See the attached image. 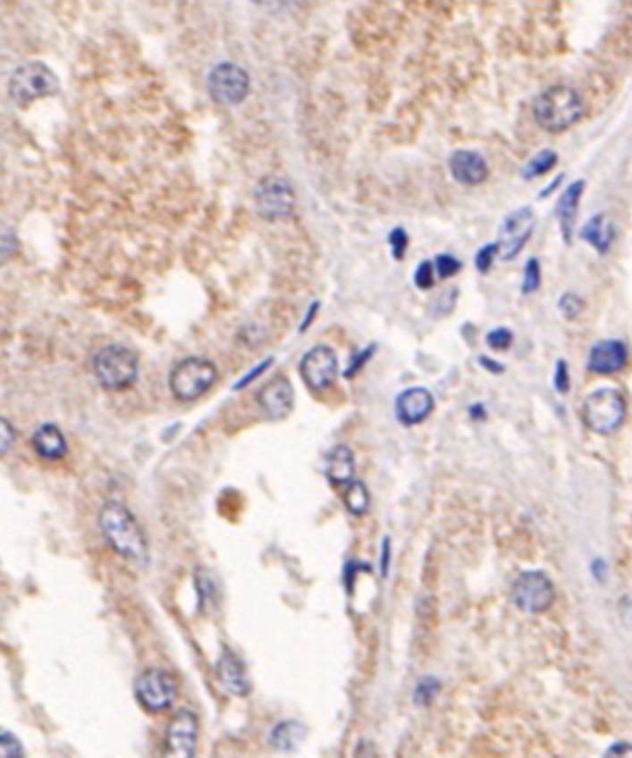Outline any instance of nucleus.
Wrapping results in <instances>:
<instances>
[{"label": "nucleus", "instance_id": "obj_1", "mask_svg": "<svg viewBox=\"0 0 632 758\" xmlns=\"http://www.w3.org/2000/svg\"><path fill=\"white\" fill-rule=\"evenodd\" d=\"M103 536L118 556H122L137 567L147 564V541L135 515L124 504L107 502L98 515Z\"/></svg>", "mask_w": 632, "mask_h": 758}, {"label": "nucleus", "instance_id": "obj_2", "mask_svg": "<svg viewBox=\"0 0 632 758\" xmlns=\"http://www.w3.org/2000/svg\"><path fill=\"white\" fill-rule=\"evenodd\" d=\"M536 124L547 133H564L584 115V101L570 86H549L532 105Z\"/></svg>", "mask_w": 632, "mask_h": 758}, {"label": "nucleus", "instance_id": "obj_3", "mask_svg": "<svg viewBox=\"0 0 632 758\" xmlns=\"http://www.w3.org/2000/svg\"><path fill=\"white\" fill-rule=\"evenodd\" d=\"M92 372L103 389L122 392L135 384L137 375H139V359L129 346L109 344L95 355Z\"/></svg>", "mask_w": 632, "mask_h": 758}, {"label": "nucleus", "instance_id": "obj_4", "mask_svg": "<svg viewBox=\"0 0 632 758\" xmlns=\"http://www.w3.org/2000/svg\"><path fill=\"white\" fill-rule=\"evenodd\" d=\"M626 415H628V404L618 389H596L587 395L581 406V419L586 427L598 436H611L618 432L624 425Z\"/></svg>", "mask_w": 632, "mask_h": 758}, {"label": "nucleus", "instance_id": "obj_5", "mask_svg": "<svg viewBox=\"0 0 632 758\" xmlns=\"http://www.w3.org/2000/svg\"><path fill=\"white\" fill-rule=\"evenodd\" d=\"M218 381V370L210 359L189 357L180 361L169 375V389L182 402H195L206 395Z\"/></svg>", "mask_w": 632, "mask_h": 758}, {"label": "nucleus", "instance_id": "obj_6", "mask_svg": "<svg viewBox=\"0 0 632 758\" xmlns=\"http://www.w3.org/2000/svg\"><path fill=\"white\" fill-rule=\"evenodd\" d=\"M298 197L289 180L280 175H265L255 189L257 214L267 223H282L295 214Z\"/></svg>", "mask_w": 632, "mask_h": 758}, {"label": "nucleus", "instance_id": "obj_7", "mask_svg": "<svg viewBox=\"0 0 632 758\" xmlns=\"http://www.w3.org/2000/svg\"><path fill=\"white\" fill-rule=\"evenodd\" d=\"M58 90L60 81L56 73L43 63L24 64L9 80V97L20 105H29L38 98L54 97Z\"/></svg>", "mask_w": 632, "mask_h": 758}, {"label": "nucleus", "instance_id": "obj_8", "mask_svg": "<svg viewBox=\"0 0 632 758\" xmlns=\"http://www.w3.org/2000/svg\"><path fill=\"white\" fill-rule=\"evenodd\" d=\"M510 596L524 613L541 615L556 601V587L543 570H526L515 579Z\"/></svg>", "mask_w": 632, "mask_h": 758}, {"label": "nucleus", "instance_id": "obj_9", "mask_svg": "<svg viewBox=\"0 0 632 758\" xmlns=\"http://www.w3.org/2000/svg\"><path fill=\"white\" fill-rule=\"evenodd\" d=\"M135 696L147 712H167L178 699V682L172 673L163 669H147L137 678Z\"/></svg>", "mask_w": 632, "mask_h": 758}, {"label": "nucleus", "instance_id": "obj_10", "mask_svg": "<svg viewBox=\"0 0 632 758\" xmlns=\"http://www.w3.org/2000/svg\"><path fill=\"white\" fill-rule=\"evenodd\" d=\"M207 90L221 105H240L250 92V75L240 64L221 63L207 75Z\"/></svg>", "mask_w": 632, "mask_h": 758}, {"label": "nucleus", "instance_id": "obj_11", "mask_svg": "<svg viewBox=\"0 0 632 758\" xmlns=\"http://www.w3.org/2000/svg\"><path fill=\"white\" fill-rule=\"evenodd\" d=\"M535 210L532 207H519V210L510 212L500 224L498 233V257L502 261H513L521 250L526 248L527 240H530L532 231H535Z\"/></svg>", "mask_w": 632, "mask_h": 758}, {"label": "nucleus", "instance_id": "obj_12", "mask_svg": "<svg viewBox=\"0 0 632 758\" xmlns=\"http://www.w3.org/2000/svg\"><path fill=\"white\" fill-rule=\"evenodd\" d=\"M299 375L308 384V389H312V392H327L333 384L335 376H338V355L327 344L312 346L301 357Z\"/></svg>", "mask_w": 632, "mask_h": 758}, {"label": "nucleus", "instance_id": "obj_13", "mask_svg": "<svg viewBox=\"0 0 632 758\" xmlns=\"http://www.w3.org/2000/svg\"><path fill=\"white\" fill-rule=\"evenodd\" d=\"M197 739H199V720L189 710H180L167 724V744L169 754L190 758L197 754Z\"/></svg>", "mask_w": 632, "mask_h": 758}, {"label": "nucleus", "instance_id": "obj_14", "mask_svg": "<svg viewBox=\"0 0 632 758\" xmlns=\"http://www.w3.org/2000/svg\"><path fill=\"white\" fill-rule=\"evenodd\" d=\"M259 406L263 415L272 421L287 419L295 406V389L287 376L272 378L259 392Z\"/></svg>", "mask_w": 632, "mask_h": 758}, {"label": "nucleus", "instance_id": "obj_15", "mask_svg": "<svg viewBox=\"0 0 632 758\" xmlns=\"http://www.w3.org/2000/svg\"><path fill=\"white\" fill-rule=\"evenodd\" d=\"M434 395L426 387H410L395 398V417L406 427L419 425L434 413Z\"/></svg>", "mask_w": 632, "mask_h": 758}, {"label": "nucleus", "instance_id": "obj_16", "mask_svg": "<svg viewBox=\"0 0 632 758\" xmlns=\"http://www.w3.org/2000/svg\"><path fill=\"white\" fill-rule=\"evenodd\" d=\"M626 364H628V346L622 340H603L592 346L587 357V370L601 376L622 372Z\"/></svg>", "mask_w": 632, "mask_h": 758}, {"label": "nucleus", "instance_id": "obj_17", "mask_svg": "<svg viewBox=\"0 0 632 758\" xmlns=\"http://www.w3.org/2000/svg\"><path fill=\"white\" fill-rule=\"evenodd\" d=\"M449 172L455 182L464 186H479L489 178V164L479 152L458 150L449 158Z\"/></svg>", "mask_w": 632, "mask_h": 758}, {"label": "nucleus", "instance_id": "obj_18", "mask_svg": "<svg viewBox=\"0 0 632 758\" xmlns=\"http://www.w3.org/2000/svg\"><path fill=\"white\" fill-rule=\"evenodd\" d=\"M216 678H218V682H221L223 688L229 692V695H233V696L250 695L252 686H250L249 673H246L244 662H241V658L235 656V653L231 650H224L221 653V658H218Z\"/></svg>", "mask_w": 632, "mask_h": 758}, {"label": "nucleus", "instance_id": "obj_19", "mask_svg": "<svg viewBox=\"0 0 632 758\" xmlns=\"http://www.w3.org/2000/svg\"><path fill=\"white\" fill-rule=\"evenodd\" d=\"M32 449H35L41 459L56 461L67 455L69 444L58 425H54V423H46V425L37 427V432L32 434Z\"/></svg>", "mask_w": 632, "mask_h": 758}, {"label": "nucleus", "instance_id": "obj_20", "mask_svg": "<svg viewBox=\"0 0 632 758\" xmlns=\"http://www.w3.org/2000/svg\"><path fill=\"white\" fill-rule=\"evenodd\" d=\"M586 182L584 180H577L562 192L558 203V221H560V231H562V240L566 244L573 241L575 233V223H577V212H579L581 197H584Z\"/></svg>", "mask_w": 632, "mask_h": 758}, {"label": "nucleus", "instance_id": "obj_21", "mask_svg": "<svg viewBox=\"0 0 632 758\" xmlns=\"http://www.w3.org/2000/svg\"><path fill=\"white\" fill-rule=\"evenodd\" d=\"M325 475L332 485H344L355 479V455L346 444H338L327 453Z\"/></svg>", "mask_w": 632, "mask_h": 758}, {"label": "nucleus", "instance_id": "obj_22", "mask_svg": "<svg viewBox=\"0 0 632 758\" xmlns=\"http://www.w3.org/2000/svg\"><path fill=\"white\" fill-rule=\"evenodd\" d=\"M581 238H584L592 248H596L598 252H603L604 255V252H609V248H611L613 238H615L613 223L609 221L604 214L592 216L590 221L586 223V227L581 229Z\"/></svg>", "mask_w": 632, "mask_h": 758}, {"label": "nucleus", "instance_id": "obj_23", "mask_svg": "<svg viewBox=\"0 0 632 758\" xmlns=\"http://www.w3.org/2000/svg\"><path fill=\"white\" fill-rule=\"evenodd\" d=\"M304 733L306 729L301 727L299 722H293V720L280 722L278 727L272 730V737H269V741H272L274 748L282 752H293L301 744V739H304Z\"/></svg>", "mask_w": 632, "mask_h": 758}, {"label": "nucleus", "instance_id": "obj_24", "mask_svg": "<svg viewBox=\"0 0 632 758\" xmlns=\"http://www.w3.org/2000/svg\"><path fill=\"white\" fill-rule=\"evenodd\" d=\"M344 507L349 513H353L355 518H364L370 510V492L361 481L353 479L349 483V490L344 493Z\"/></svg>", "mask_w": 632, "mask_h": 758}, {"label": "nucleus", "instance_id": "obj_25", "mask_svg": "<svg viewBox=\"0 0 632 758\" xmlns=\"http://www.w3.org/2000/svg\"><path fill=\"white\" fill-rule=\"evenodd\" d=\"M556 164H558V154L556 152H553V150H541L538 154H535V156H532L530 161L526 163V167H524V172H521V175H524V180L541 178V175H545V173L552 172V169L556 167Z\"/></svg>", "mask_w": 632, "mask_h": 758}, {"label": "nucleus", "instance_id": "obj_26", "mask_svg": "<svg viewBox=\"0 0 632 758\" xmlns=\"http://www.w3.org/2000/svg\"><path fill=\"white\" fill-rule=\"evenodd\" d=\"M438 692H441V682H438L436 678H423L417 682L415 703L421 707L432 705V701L436 699Z\"/></svg>", "mask_w": 632, "mask_h": 758}, {"label": "nucleus", "instance_id": "obj_27", "mask_svg": "<svg viewBox=\"0 0 632 758\" xmlns=\"http://www.w3.org/2000/svg\"><path fill=\"white\" fill-rule=\"evenodd\" d=\"M541 289V263L538 259H530L524 269V282H521V293L532 295Z\"/></svg>", "mask_w": 632, "mask_h": 758}, {"label": "nucleus", "instance_id": "obj_28", "mask_svg": "<svg viewBox=\"0 0 632 758\" xmlns=\"http://www.w3.org/2000/svg\"><path fill=\"white\" fill-rule=\"evenodd\" d=\"M15 252H18V238H15L13 229L0 221V265L7 263Z\"/></svg>", "mask_w": 632, "mask_h": 758}, {"label": "nucleus", "instance_id": "obj_29", "mask_svg": "<svg viewBox=\"0 0 632 758\" xmlns=\"http://www.w3.org/2000/svg\"><path fill=\"white\" fill-rule=\"evenodd\" d=\"M455 301H458V289H444L441 295H438L436 299H434L432 304V315L434 316H447L453 312Z\"/></svg>", "mask_w": 632, "mask_h": 758}, {"label": "nucleus", "instance_id": "obj_30", "mask_svg": "<svg viewBox=\"0 0 632 758\" xmlns=\"http://www.w3.org/2000/svg\"><path fill=\"white\" fill-rule=\"evenodd\" d=\"M560 312H562L564 318H569V321H573L581 315V310H584V299L579 298V295L575 293H564L562 298L558 301Z\"/></svg>", "mask_w": 632, "mask_h": 758}, {"label": "nucleus", "instance_id": "obj_31", "mask_svg": "<svg viewBox=\"0 0 632 758\" xmlns=\"http://www.w3.org/2000/svg\"><path fill=\"white\" fill-rule=\"evenodd\" d=\"M24 754V748L18 741V737L9 733V730L0 729V758H18Z\"/></svg>", "mask_w": 632, "mask_h": 758}, {"label": "nucleus", "instance_id": "obj_32", "mask_svg": "<svg viewBox=\"0 0 632 758\" xmlns=\"http://www.w3.org/2000/svg\"><path fill=\"white\" fill-rule=\"evenodd\" d=\"M434 269H436V274L442 280H447L451 276H455V274L461 269V261L455 259L453 255H438L436 261H434Z\"/></svg>", "mask_w": 632, "mask_h": 758}, {"label": "nucleus", "instance_id": "obj_33", "mask_svg": "<svg viewBox=\"0 0 632 758\" xmlns=\"http://www.w3.org/2000/svg\"><path fill=\"white\" fill-rule=\"evenodd\" d=\"M389 246H392L393 259L402 261L406 250H409V233H406L402 227L393 229L392 233H389Z\"/></svg>", "mask_w": 632, "mask_h": 758}, {"label": "nucleus", "instance_id": "obj_34", "mask_svg": "<svg viewBox=\"0 0 632 758\" xmlns=\"http://www.w3.org/2000/svg\"><path fill=\"white\" fill-rule=\"evenodd\" d=\"M496 257H498V244H496V241H493V244L483 246V248L479 252H476V257H475L476 269H479L481 274H487L489 269H492L493 261H496Z\"/></svg>", "mask_w": 632, "mask_h": 758}, {"label": "nucleus", "instance_id": "obj_35", "mask_svg": "<svg viewBox=\"0 0 632 758\" xmlns=\"http://www.w3.org/2000/svg\"><path fill=\"white\" fill-rule=\"evenodd\" d=\"M434 274H436V269H434V263L423 261L421 265L415 269V284H417V287H419L421 291L432 289L434 282H436V276H434Z\"/></svg>", "mask_w": 632, "mask_h": 758}, {"label": "nucleus", "instance_id": "obj_36", "mask_svg": "<svg viewBox=\"0 0 632 758\" xmlns=\"http://www.w3.org/2000/svg\"><path fill=\"white\" fill-rule=\"evenodd\" d=\"M487 346L489 349H493V350H507L510 344H513V333L509 332V329H504V327H498V329H492V332L487 333Z\"/></svg>", "mask_w": 632, "mask_h": 758}, {"label": "nucleus", "instance_id": "obj_37", "mask_svg": "<svg viewBox=\"0 0 632 758\" xmlns=\"http://www.w3.org/2000/svg\"><path fill=\"white\" fill-rule=\"evenodd\" d=\"M15 438H18V434H15V427L11 425V423L4 419V417H0V458H3V455H7L11 449H13Z\"/></svg>", "mask_w": 632, "mask_h": 758}, {"label": "nucleus", "instance_id": "obj_38", "mask_svg": "<svg viewBox=\"0 0 632 758\" xmlns=\"http://www.w3.org/2000/svg\"><path fill=\"white\" fill-rule=\"evenodd\" d=\"M197 587H199L201 605L207 601H214V596H216V584H214V579L207 570H199V573H197Z\"/></svg>", "mask_w": 632, "mask_h": 758}, {"label": "nucleus", "instance_id": "obj_39", "mask_svg": "<svg viewBox=\"0 0 632 758\" xmlns=\"http://www.w3.org/2000/svg\"><path fill=\"white\" fill-rule=\"evenodd\" d=\"M553 384H556V389L560 393H569L570 392V376H569V364H566L564 359H560L556 364V375H553Z\"/></svg>", "mask_w": 632, "mask_h": 758}, {"label": "nucleus", "instance_id": "obj_40", "mask_svg": "<svg viewBox=\"0 0 632 758\" xmlns=\"http://www.w3.org/2000/svg\"><path fill=\"white\" fill-rule=\"evenodd\" d=\"M374 350H376V346H370V349H364L361 350V353H357L353 359H350V364H349V370L344 372V376L346 378H353L357 372H361V367H364L367 361H370V357L374 355Z\"/></svg>", "mask_w": 632, "mask_h": 758}, {"label": "nucleus", "instance_id": "obj_41", "mask_svg": "<svg viewBox=\"0 0 632 758\" xmlns=\"http://www.w3.org/2000/svg\"><path fill=\"white\" fill-rule=\"evenodd\" d=\"M272 366H274V359H272V357H269L267 361H263V364H259V366L255 367V370L249 372V375H246L244 378H241V381H240L238 384H235V389H244L246 384H250L252 381H257V378H259L261 375H265V372H267L269 367H272Z\"/></svg>", "mask_w": 632, "mask_h": 758}, {"label": "nucleus", "instance_id": "obj_42", "mask_svg": "<svg viewBox=\"0 0 632 758\" xmlns=\"http://www.w3.org/2000/svg\"><path fill=\"white\" fill-rule=\"evenodd\" d=\"M389 562H392V538H384L383 552H381V573H383V577L389 575Z\"/></svg>", "mask_w": 632, "mask_h": 758}, {"label": "nucleus", "instance_id": "obj_43", "mask_svg": "<svg viewBox=\"0 0 632 758\" xmlns=\"http://www.w3.org/2000/svg\"><path fill=\"white\" fill-rule=\"evenodd\" d=\"M604 756H632V745L615 744L607 752H604Z\"/></svg>", "mask_w": 632, "mask_h": 758}, {"label": "nucleus", "instance_id": "obj_44", "mask_svg": "<svg viewBox=\"0 0 632 758\" xmlns=\"http://www.w3.org/2000/svg\"><path fill=\"white\" fill-rule=\"evenodd\" d=\"M479 364L485 367L487 372H492V375H502L504 372V366L498 364V361L489 359V357H479Z\"/></svg>", "mask_w": 632, "mask_h": 758}, {"label": "nucleus", "instance_id": "obj_45", "mask_svg": "<svg viewBox=\"0 0 632 758\" xmlns=\"http://www.w3.org/2000/svg\"><path fill=\"white\" fill-rule=\"evenodd\" d=\"M318 315V301H315V304H310V310H308V315H306V318H304V323H301V327H299V332L304 333V332H308V329H310V325H312V321H315V316Z\"/></svg>", "mask_w": 632, "mask_h": 758}, {"label": "nucleus", "instance_id": "obj_46", "mask_svg": "<svg viewBox=\"0 0 632 758\" xmlns=\"http://www.w3.org/2000/svg\"><path fill=\"white\" fill-rule=\"evenodd\" d=\"M483 406L481 404H475V406H470V415H472V419H485V413H483Z\"/></svg>", "mask_w": 632, "mask_h": 758}, {"label": "nucleus", "instance_id": "obj_47", "mask_svg": "<svg viewBox=\"0 0 632 758\" xmlns=\"http://www.w3.org/2000/svg\"><path fill=\"white\" fill-rule=\"evenodd\" d=\"M560 182H562V178H558V180H556V182H552V184H549V189H547L545 192H541V197H547V195H552V192H553V190H556V186H558Z\"/></svg>", "mask_w": 632, "mask_h": 758}]
</instances>
